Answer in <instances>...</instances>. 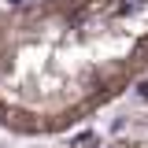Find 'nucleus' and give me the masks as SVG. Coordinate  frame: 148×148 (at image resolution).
Instances as JSON below:
<instances>
[{
    "label": "nucleus",
    "mask_w": 148,
    "mask_h": 148,
    "mask_svg": "<svg viewBox=\"0 0 148 148\" xmlns=\"http://www.w3.org/2000/svg\"><path fill=\"white\" fill-rule=\"evenodd\" d=\"M67 148H148V137L141 133H122V137H85Z\"/></svg>",
    "instance_id": "nucleus-2"
},
{
    "label": "nucleus",
    "mask_w": 148,
    "mask_h": 148,
    "mask_svg": "<svg viewBox=\"0 0 148 148\" xmlns=\"http://www.w3.org/2000/svg\"><path fill=\"white\" fill-rule=\"evenodd\" d=\"M141 108H137V115H141V130H130V133H141V137H148V78H145V85H141Z\"/></svg>",
    "instance_id": "nucleus-3"
},
{
    "label": "nucleus",
    "mask_w": 148,
    "mask_h": 148,
    "mask_svg": "<svg viewBox=\"0 0 148 148\" xmlns=\"http://www.w3.org/2000/svg\"><path fill=\"white\" fill-rule=\"evenodd\" d=\"M148 78V0H26L0 8V130L52 141Z\"/></svg>",
    "instance_id": "nucleus-1"
}]
</instances>
